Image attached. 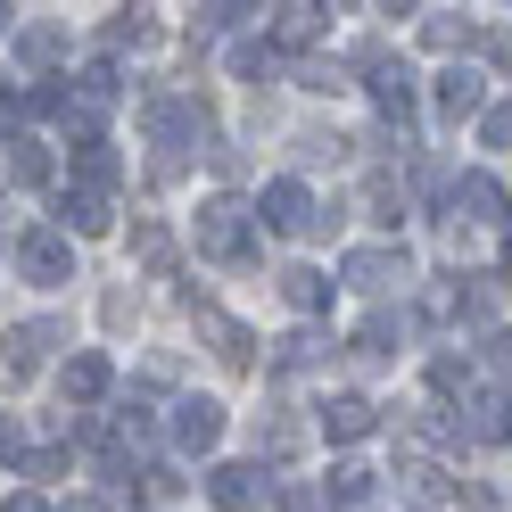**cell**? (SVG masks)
Here are the masks:
<instances>
[{"label":"cell","instance_id":"obj_1","mask_svg":"<svg viewBox=\"0 0 512 512\" xmlns=\"http://www.w3.org/2000/svg\"><path fill=\"white\" fill-rule=\"evenodd\" d=\"M347 290H364V298H389V290H405L413 281V265H405V248H347Z\"/></svg>","mask_w":512,"mask_h":512},{"label":"cell","instance_id":"obj_2","mask_svg":"<svg viewBox=\"0 0 512 512\" xmlns=\"http://www.w3.org/2000/svg\"><path fill=\"white\" fill-rule=\"evenodd\" d=\"M273 223V232H331V207L306 199V182H265V207H256Z\"/></svg>","mask_w":512,"mask_h":512},{"label":"cell","instance_id":"obj_3","mask_svg":"<svg viewBox=\"0 0 512 512\" xmlns=\"http://www.w3.org/2000/svg\"><path fill=\"white\" fill-rule=\"evenodd\" d=\"M199 248L223 256V265L248 256V207H240V199H207V207H199Z\"/></svg>","mask_w":512,"mask_h":512},{"label":"cell","instance_id":"obj_4","mask_svg":"<svg viewBox=\"0 0 512 512\" xmlns=\"http://www.w3.org/2000/svg\"><path fill=\"white\" fill-rule=\"evenodd\" d=\"M17 265H25V281H42V290H58V281H75V248H67V232H25Z\"/></svg>","mask_w":512,"mask_h":512},{"label":"cell","instance_id":"obj_5","mask_svg":"<svg viewBox=\"0 0 512 512\" xmlns=\"http://www.w3.org/2000/svg\"><path fill=\"white\" fill-rule=\"evenodd\" d=\"M207 496H215L223 512H256V504H265V496H273V479H265V471H256V463H223V471L207 479Z\"/></svg>","mask_w":512,"mask_h":512},{"label":"cell","instance_id":"obj_6","mask_svg":"<svg viewBox=\"0 0 512 512\" xmlns=\"http://www.w3.org/2000/svg\"><path fill=\"white\" fill-rule=\"evenodd\" d=\"M479 108H488V75H479V67H446V75H438V116L463 124V116H479Z\"/></svg>","mask_w":512,"mask_h":512},{"label":"cell","instance_id":"obj_7","mask_svg":"<svg viewBox=\"0 0 512 512\" xmlns=\"http://www.w3.org/2000/svg\"><path fill=\"white\" fill-rule=\"evenodd\" d=\"M372 422H380V413H372V397H356V389H347V397H323V438L356 446V438H372Z\"/></svg>","mask_w":512,"mask_h":512},{"label":"cell","instance_id":"obj_8","mask_svg":"<svg viewBox=\"0 0 512 512\" xmlns=\"http://www.w3.org/2000/svg\"><path fill=\"white\" fill-rule=\"evenodd\" d=\"M372 100L389 108L397 124L413 116V67H405V58H372Z\"/></svg>","mask_w":512,"mask_h":512},{"label":"cell","instance_id":"obj_9","mask_svg":"<svg viewBox=\"0 0 512 512\" xmlns=\"http://www.w3.org/2000/svg\"><path fill=\"white\" fill-rule=\"evenodd\" d=\"M471 438H479V446H504V438H512V397H504V389H479V397H471Z\"/></svg>","mask_w":512,"mask_h":512},{"label":"cell","instance_id":"obj_10","mask_svg":"<svg viewBox=\"0 0 512 512\" xmlns=\"http://www.w3.org/2000/svg\"><path fill=\"white\" fill-rule=\"evenodd\" d=\"M174 438H182V446H215V438H223V405H215V397L174 405Z\"/></svg>","mask_w":512,"mask_h":512},{"label":"cell","instance_id":"obj_11","mask_svg":"<svg viewBox=\"0 0 512 512\" xmlns=\"http://www.w3.org/2000/svg\"><path fill=\"white\" fill-rule=\"evenodd\" d=\"M455 207H471V223H504V182L496 174H463L455 182Z\"/></svg>","mask_w":512,"mask_h":512},{"label":"cell","instance_id":"obj_12","mask_svg":"<svg viewBox=\"0 0 512 512\" xmlns=\"http://www.w3.org/2000/svg\"><path fill=\"white\" fill-rule=\"evenodd\" d=\"M199 331L215 339V356H223V364H248V347H256V339H248V331H240L223 306H199Z\"/></svg>","mask_w":512,"mask_h":512},{"label":"cell","instance_id":"obj_13","mask_svg":"<svg viewBox=\"0 0 512 512\" xmlns=\"http://www.w3.org/2000/svg\"><path fill=\"white\" fill-rule=\"evenodd\" d=\"M58 215H67V223H75L83 240H91V232H108V223H116V207L100 199V190H67V199H58Z\"/></svg>","mask_w":512,"mask_h":512},{"label":"cell","instance_id":"obj_14","mask_svg":"<svg viewBox=\"0 0 512 512\" xmlns=\"http://www.w3.org/2000/svg\"><path fill=\"white\" fill-rule=\"evenodd\" d=\"M50 339H58V323H17L9 331V372H34L50 356Z\"/></svg>","mask_w":512,"mask_h":512},{"label":"cell","instance_id":"obj_15","mask_svg":"<svg viewBox=\"0 0 512 512\" xmlns=\"http://www.w3.org/2000/svg\"><path fill=\"white\" fill-rule=\"evenodd\" d=\"M281 298H290L298 314H314V306H331V281L314 273V265H290V273H281Z\"/></svg>","mask_w":512,"mask_h":512},{"label":"cell","instance_id":"obj_16","mask_svg":"<svg viewBox=\"0 0 512 512\" xmlns=\"http://www.w3.org/2000/svg\"><path fill=\"white\" fill-rule=\"evenodd\" d=\"M323 496H331L339 512H364V504H372V471H364V463H339V471H331V488H323Z\"/></svg>","mask_w":512,"mask_h":512},{"label":"cell","instance_id":"obj_17","mask_svg":"<svg viewBox=\"0 0 512 512\" xmlns=\"http://www.w3.org/2000/svg\"><path fill=\"white\" fill-rule=\"evenodd\" d=\"M314 34H323V9H281V17H273V42H281V50H306Z\"/></svg>","mask_w":512,"mask_h":512},{"label":"cell","instance_id":"obj_18","mask_svg":"<svg viewBox=\"0 0 512 512\" xmlns=\"http://www.w3.org/2000/svg\"><path fill=\"white\" fill-rule=\"evenodd\" d=\"M100 389H108V356H75V364H67V397H75V405H91Z\"/></svg>","mask_w":512,"mask_h":512},{"label":"cell","instance_id":"obj_19","mask_svg":"<svg viewBox=\"0 0 512 512\" xmlns=\"http://www.w3.org/2000/svg\"><path fill=\"white\" fill-rule=\"evenodd\" d=\"M133 248H141V265H149V273H166V265H174V240H166V223H133Z\"/></svg>","mask_w":512,"mask_h":512},{"label":"cell","instance_id":"obj_20","mask_svg":"<svg viewBox=\"0 0 512 512\" xmlns=\"http://www.w3.org/2000/svg\"><path fill=\"white\" fill-rule=\"evenodd\" d=\"M9 174L17 182H50V149L42 141H9Z\"/></svg>","mask_w":512,"mask_h":512},{"label":"cell","instance_id":"obj_21","mask_svg":"<svg viewBox=\"0 0 512 512\" xmlns=\"http://www.w3.org/2000/svg\"><path fill=\"white\" fill-rule=\"evenodd\" d=\"M314 356H323V339H314V331H290V339H281V356H273V364H281V372H306Z\"/></svg>","mask_w":512,"mask_h":512},{"label":"cell","instance_id":"obj_22","mask_svg":"<svg viewBox=\"0 0 512 512\" xmlns=\"http://www.w3.org/2000/svg\"><path fill=\"white\" fill-rule=\"evenodd\" d=\"M17 50H25V58H34V67H50V58H58V50H67V34H58V25H34V34H25Z\"/></svg>","mask_w":512,"mask_h":512},{"label":"cell","instance_id":"obj_23","mask_svg":"<svg viewBox=\"0 0 512 512\" xmlns=\"http://www.w3.org/2000/svg\"><path fill=\"white\" fill-rule=\"evenodd\" d=\"M141 496H149V504H174V496H182V479L157 463V471H141Z\"/></svg>","mask_w":512,"mask_h":512},{"label":"cell","instance_id":"obj_24","mask_svg":"<svg viewBox=\"0 0 512 512\" xmlns=\"http://www.w3.org/2000/svg\"><path fill=\"white\" fill-rule=\"evenodd\" d=\"M479 133H488V149H512V100H496V108H488V124H479Z\"/></svg>","mask_w":512,"mask_h":512},{"label":"cell","instance_id":"obj_25","mask_svg":"<svg viewBox=\"0 0 512 512\" xmlns=\"http://www.w3.org/2000/svg\"><path fill=\"white\" fill-rule=\"evenodd\" d=\"M405 479H413V496H446V471L438 463H405Z\"/></svg>","mask_w":512,"mask_h":512},{"label":"cell","instance_id":"obj_26","mask_svg":"<svg viewBox=\"0 0 512 512\" xmlns=\"http://www.w3.org/2000/svg\"><path fill=\"white\" fill-rule=\"evenodd\" d=\"M141 34H149V9H124V17L108 25V42H141Z\"/></svg>","mask_w":512,"mask_h":512},{"label":"cell","instance_id":"obj_27","mask_svg":"<svg viewBox=\"0 0 512 512\" xmlns=\"http://www.w3.org/2000/svg\"><path fill=\"white\" fill-rule=\"evenodd\" d=\"M430 380H438V389H463L471 364H463V356H438V364H430Z\"/></svg>","mask_w":512,"mask_h":512},{"label":"cell","instance_id":"obj_28","mask_svg":"<svg viewBox=\"0 0 512 512\" xmlns=\"http://www.w3.org/2000/svg\"><path fill=\"white\" fill-rule=\"evenodd\" d=\"M430 42H438V50H455V42H471V25H455V17H430Z\"/></svg>","mask_w":512,"mask_h":512},{"label":"cell","instance_id":"obj_29","mask_svg":"<svg viewBox=\"0 0 512 512\" xmlns=\"http://www.w3.org/2000/svg\"><path fill=\"white\" fill-rule=\"evenodd\" d=\"M488 364H496V372H512V331H496V339H488Z\"/></svg>","mask_w":512,"mask_h":512},{"label":"cell","instance_id":"obj_30","mask_svg":"<svg viewBox=\"0 0 512 512\" xmlns=\"http://www.w3.org/2000/svg\"><path fill=\"white\" fill-rule=\"evenodd\" d=\"M0 512H50L42 496H9V504H0Z\"/></svg>","mask_w":512,"mask_h":512},{"label":"cell","instance_id":"obj_31","mask_svg":"<svg viewBox=\"0 0 512 512\" xmlns=\"http://www.w3.org/2000/svg\"><path fill=\"white\" fill-rule=\"evenodd\" d=\"M17 446H25V438H17V422H0V455H17Z\"/></svg>","mask_w":512,"mask_h":512},{"label":"cell","instance_id":"obj_32","mask_svg":"<svg viewBox=\"0 0 512 512\" xmlns=\"http://www.w3.org/2000/svg\"><path fill=\"white\" fill-rule=\"evenodd\" d=\"M67 512H108V504H100V496H75V504H67Z\"/></svg>","mask_w":512,"mask_h":512},{"label":"cell","instance_id":"obj_33","mask_svg":"<svg viewBox=\"0 0 512 512\" xmlns=\"http://www.w3.org/2000/svg\"><path fill=\"white\" fill-rule=\"evenodd\" d=\"M0 34H9V9H0Z\"/></svg>","mask_w":512,"mask_h":512}]
</instances>
